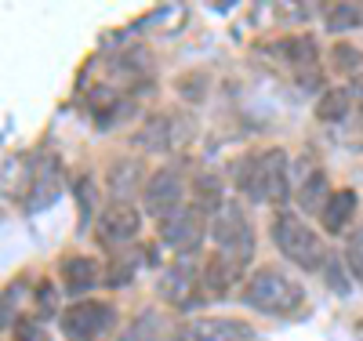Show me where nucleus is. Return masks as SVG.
I'll return each mask as SVG.
<instances>
[{
  "instance_id": "3",
  "label": "nucleus",
  "mask_w": 363,
  "mask_h": 341,
  "mask_svg": "<svg viewBox=\"0 0 363 341\" xmlns=\"http://www.w3.org/2000/svg\"><path fill=\"white\" fill-rule=\"evenodd\" d=\"M272 243H277L280 255L291 265H298L301 272H320L330 262L323 236L306 218H298L294 211H280L277 218H272Z\"/></svg>"
},
{
  "instance_id": "20",
  "label": "nucleus",
  "mask_w": 363,
  "mask_h": 341,
  "mask_svg": "<svg viewBox=\"0 0 363 341\" xmlns=\"http://www.w3.org/2000/svg\"><path fill=\"white\" fill-rule=\"evenodd\" d=\"M323 22L330 33H342V29H352L363 22V11L356 4H330V8H323Z\"/></svg>"
},
{
  "instance_id": "10",
  "label": "nucleus",
  "mask_w": 363,
  "mask_h": 341,
  "mask_svg": "<svg viewBox=\"0 0 363 341\" xmlns=\"http://www.w3.org/2000/svg\"><path fill=\"white\" fill-rule=\"evenodd\" d=\"M196 287H200V276H196V269H193L186 258L174 262V265H167V269L160 272V280H157L160 298H164L167 305H174V308H193V305H196Z\"/></svg>"
},
{
  "instance_id": "22",
  "label": "nucleus",
  "mask_w": 363,
  "mask_h": 341,
  "mask_svg": "<svg viewBox=\"0 0 363 341\" xmlns=\"http://www.w3.org/2000/svg\"><path fill=\"white\" fill-rule=\"evenodd\" d=\"M287 58H291L294 69H316V44H313V37L287 40Z\"/></svg>"
},
{
  "instance_id": "13",
  "label": "nucleus",
  "mask_w": 363,
  "mask_h": 341,
  "mask_svg": "<svg viewBox=\"0 0 363 341\" xmlns=\"http://www.w3.org/2000/svg\"><path fill=\"white\" fill-rule=\"evenodd\" d=\"M240 276H244V265H236V262H229V258L211 251V258L203 262L200 287H203V294H225L229 287L240 284Z\"/></svg>"
},
{
  "instance_id": "26",
  "label": "nucleus",
  "mask_w": 363,
  "mask_h": 341,
  "mask_svg": "<svg viewBox=\"0 0 363 341\" xmlns=\"http://www.w3.org/2000/svg\"><path fill=\"white\" fill-rule=\"evenodd\" d=\"M55 313V298H51V287H40V316H51Z\"/></svg>"
},
{
  "instance_id": "11",
  "label": "nucleus",
  "mask_w": 363,
  "mask_h": 341,
  "mask_svg": "<svg viewBox=\"0 0 363 341\" xmlns=\"http://www.w3.org/2000/svg\"><path fill=\"white\" fill-rule=\"evenodd\" d=\"M106 269L95 262V258H87V255H73V258H66L62 265H58V276H62V291L66 294H73V298H80V294H87V291H95L106 276H102Z\"/></svg>"
},
{
  "instance_id": "8",
  "label": "nucleus",
  "mask_w": 363,
  "mask_h": 341,
  "mask_svg": "<svg viewBox=\"0 0 363 341\" xmlns=\"http://www.w3.org/2000/svg\"><path fill=\"white\" fill-rule=\"evenodd\" d=\"M182 196H186V185H182V174L174 167H160L149 174L145 189H142V203L145 211L153 214V218H171L174 211H182L186 203H182Z\"/></svg>"
},
{
  "instance_id": "6",
  "label": "nucleus",
  "mask_w": 363,
  "mask_h": 341,
  "mask_svg": "<svg viewBox=\"0 0 363 341\" xmlns=\"http://www.w3.org/2000/svg\"><path fill=\"white\" fill-rule=\"evenodd\" d=\"M211 225H207V211H200L196 203H186L182 211H174L171 218L160 222V240L171 247L174 255H196L203 240H207Z\"/></svg>"
},
{
  "instance_id": "16",
  "label": "nucleus",
  "mask_w": 363,
  "mask_h": 341,
  "mask_svg": "<svg viewBox=\"0 0 363 341\" xmlns=\"http://www.w3.org/2000/svg\"><path fill=\"white\" fill-rule=\"evenodd\" d=\"M167 334H171V327H167L164 313H157V308H145V313H138V316L124 327V334H120L116 341H167Z\"/></svg>"
},
{
  "instance_id": "4",
  "label": "nucleus",
  "mask_w": 363,
  "mask_h": 341,
  "mask_svg": "<svg viewBox=\"0 0 363 341\" xmlns=\"http://www.w3.org/2000/svg\"><path fill=\"white\" fill-rule=\"evenodd\" d=\"M211 243L215 255L236 262V265H251L255 258V225L247 218V211L240 200H225L215 214H211Z\"/></svg>"
},
{
  "instance_id": "21",
  "label": "nucleus",
  "mask_w": 363,
  "mask_h": 341,
  "mask_svg": "<svg viewBox=\"0 0 363 341\" xmlns=\"http://www.w3.org/2000/svg\"><path fill=\"white\" fill-rule=\"evenodd\" d=\"M349 91L345 87H330L327 95L320 99V106H316V116L320 120H342L345 113H349Z\"/></svg>"
},
{
  "instance_id": "2",
  "label": "nucleus",
  "mask_w": 363,
  "mask_h": 341,
  "mask_svg": "<svg viewBox=\"0 0 363 341\" xmlns=\"http://www.w3.org/2000/svg\"><path fill=\"white\" fill-rule=\"evenodd\" d=\"M236 185L244 189V196L258 203H284L291 196V164L284 149H265L255 157H244L236 167Z\"/></svg>"
},
{
  "instance_id": "18",
  "label": "nucleus",
  "mask_w": 363,
  "mask_h": 341,
  "mask_svg": "<svg viewBox=\"0 0 363 341\" xmlns=\"http://www.w3.org/2000/svg\"><path fill=\"white\" fill-rule=\"evenodd\" d=\"M193 203H196L200 211H207V214H215V211L225 203V196H222V178L211 174V171L196 174V181H193Z\"/></svg>"
},
{
  "instance_id": "19",
  "label": "nucleus",
  "mask_w": 363,
  "mask_h": 341,
  "mask_svg": "<svg viewBox=\"0 0 363 341\" xmlns=\"http://www.w3.org/2000/svg\"><path fill=\"white\" fill-rule=\"evenodd\" d=\"M327 200H330V193H327V174H323V171H313L306 181L298 185V203H301V211H309V214L316 211V214H320Z\"/></svg>"
},
{
  "instance_id": "7",
  "label": "nucleus",
  "mask_w": 363,
  "mask_h": 341,
  "mask_svg": "<svg viewBox=\"0 0 363 341\" xmlns=\"http://www.w3.org/2000/svg\"><path fill=\"white\" fill-rule=\"evenodd\" d=\"M142 229V214L131 200H113L95 222V236L109 247V251H120V247H131V240Z\"/></svg>"
},
{
  "instance_id": "5",
  "label": "nucleus",
  "mask_w": 363,
  "mask_h": 341,
  "mask_svg": "<svg viewBox=\"0 0 363 341\" xmlns=\"http://www.w3.org/2000/svg\"><path fill=\"white\" fill-rule=\"evenodd\" d=\"M66 341H102L116 327V305L102 298H80L66 305V313L58 316Z\"/></svg>"
},
{
  "instance_id": "12",
  "label": "nucleus",
  "mask_w": 363,
  "mask_h": 341,
  "mask_svg": "<svg viewBox=\"0 0 363 341\" xmlns=\"http://www.w3.org/2000/svg\"><path fill=\"white\" fill-rule=\"evenodd\" d=\"M356 211H359L356 189H335V193H330V200L323 203V211H320V222H323V229L330 236H338V233H345L356 222Z\"/></svg>"
},
{
  "instance_id": "24",
  "label": "nucleus",
  "mask_w": 363,
  "mask_h": 341,
  "mask_svg": "<svg viewBox=\"0 0 363 341\" xmlns=\"http://www.w3.org/2000/svg\"><path fill=\"white\" fill-rule=\"evenodd\" d=\"M345 258H349V269H352V276L363 284V229L349 240V251H345Z\"/></svg>"
},
{
  "instance_id": "25",
  "label": "nucleus",
  "mask_w": 363,
  "mask_h": 341,
  "mask_svg": "<svg viewBox=\"0 0 363 341\" xmlns=\"http://www.w3.org/2000/svg\"><path fill=\"white\" fill-rule=\"evenodd\" d=\"M15 341H48V337H44L40 323H33V320H18V327H15Z\"/></svg>"
},
{
  "instance_id": "17",
  "label": "nucleus",
  "mask_w": 363,
  "mask_h": 341,
  "mask_svg": "<svg viewBox=\"0 0 363 341\" xmlns=\"http://www.w3.org/2000/svg\"><path fill=\"white\" fill-rule=\"evenodd\" d=\"M142 262H149V255H142L138 247H120V251H113V262L106 269V284L109 287H128Z\"/></svg>"
},
{
  "instance_id": "23",
  "label": "nucleus",
  "mask_w": 363,
  "mask_h": 341,
  "mask_svg": "<svg viewBox=\"0 0 363 341\" xmlns=\"http://www.w3.org/2000/svg\"><path fill=\"white\" fill-rule=\"evenodd\" d=\"M323 284H330L338 294H349V280H345V272H342V262L330 255V262L323 265Z\"/></svg>"
},
{
  "instance_id": "14",
  "label": "nucleus",
  "mask_w": 363,
  "mask_h": 341,
  "mask_svg": "<svg viewBox=\"0 0 363 341\" xmlns=\"http://www.w3.org/2000/svg\"><path fill=\"white\" fill-rule=\"evenodd\" d=\"M135 142L145 149V152H167V149H174L178 145V131H174V116H167V113H160V116H153L145 123V128L135 135Z\"/></svg>"
},
{
  "instance_id": "15",
  "label": "nucleus",
  "mask_w": 363,
  "mask_h": 341,
  "mask_svg": "<svg viewBox=\"0 0 363 341\" xmlns=\"http://www.w3.org/2000/svg\"><path fill=\"white\" fill-rule=\"evenodd\" d=\"M106 181H109V189H113L116 200H128V193L145 189V181H149V178H145V167H142L138 160H113Z\"/></svg>"
},
{
  "instance_id": "1",
  "label": "nucleus",
  "mask_w": 363,
  "mask_h": 341,
  "mask_svg": "<svg viewBox=\"0 0 363 341\" xmlns=\"http://www.w3.org/2000/svg\"><path fill=\"white\" fill-rule=\"evenodd\" d=\"M240 301L247 308H255V313L277 316V320H294V316L306 313V305H309L306 287H301L284 265H258L247 276L244 291H240Z\"/></svg>"
},
{
  "instance_id": "9",
  "label": "nucleus",
  "mask_w": 363,
  "mask_h": 341,
  "mask_svg": "<svg viewBox=\"0 0 363 341\" xmlns=\"http://www.w3.org/2000/svg\"><path fill=\"white\" fill-rule=\"evenodd\" d=\"M255 327L240 316H196L174 330L178 341H247Z\"/></svg>"
}]
</instances>
